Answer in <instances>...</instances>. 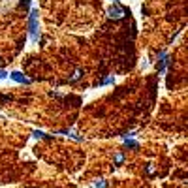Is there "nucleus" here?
Returning a JSON list of instances; mask_svg holds the SVG:
<instances>
[{"mask_svg": "<svg viewBox=\"0 0 188 188\" xmlns=\"http://www.w3.org/2000/svg\"><path fill=\"white\" fill-rule=\"evenodd\" d=\"M10 77H11V79H15L17 83H28L26 75H23L21 71H11V74H10Z\"/></svg>", "mask_w": 188, "mask_h": 188, "instance_id": "nucleus-1", "label": "nucleus"}, {"mask_svg": "<svg viewBox=\"0 0 188 188\" xmlns=\"http://www.w3.org/2000/svg\"><path fill=\"white\" fill-rule=\"evenodd\" d=\"M4 77H8V71L6 70H0V79H4Z\"/></svg>", "mask_w": 188, "mask_h": 188, "instance_id": "nucleus-2", "label": "nucleus"}]
</instances>
